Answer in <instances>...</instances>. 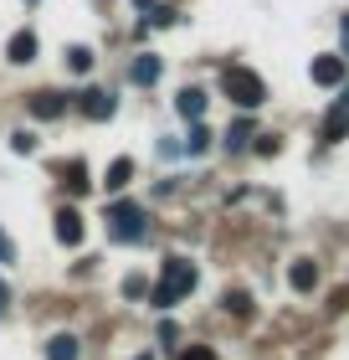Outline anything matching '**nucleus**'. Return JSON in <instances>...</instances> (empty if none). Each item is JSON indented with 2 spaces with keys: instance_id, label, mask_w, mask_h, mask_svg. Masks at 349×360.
I'll use <instances>...</instances> for the list:
<instances>
[{
  "instance_id": "obj_10",
  "label": "nucleus",
  "mask_w": 349,
  "mask_h": 360,
  "mask_svg": "<svg viewBox=\"0 0 349 360\" xmlns=\"http://www.w3.org/2000/svg\"><path fill=\"white\" fill-rule=\"evenodd\" d=\"M175 108L185 113L190 124H201V113H206V93H201V88H185V93L175 98Z\"/></svg>"
},
{
  "instance_id": "obj_11",
  "label": "nucleus",
  "mask_w": 349,
  "mask_h": 360,
  "mask_svg": "<svg viewBox=\"0 0 349 360\" xmlns=\"http://www.w3.org/2000/svg\"><path fill=\"white\" fill-rule=\"evenodd\" d=\"M349 134V98H339V108L324 119V139H344Z\"/></svg>"
},
{
  "instance_id": "obj_17",
  "label": "nucleus",
  "mask_w": 349,
  "mask_h": 360,
  "mask_svg": "<svg viewBox=\"0 0 349 360\" xmlns=\"http://www.w3.org/2000/svg\"><path fill=\"white\" fill-rule=\"evenodd\" d=\"M226 309H231L237 319H242V314H252V293H246V288H231V293H226Z\"/></svg>"
},
{
  "instance_id": "obj_6",
  "label": "nucleus",
  "mask_w": 349,
  "mask_h": 360,
  "mask_svg": "<svg viewBox=\"0 0 349 360\" xmlns=\"http://www.w3.org/2000/svg\"><path fill=\"white\" fill-rule=\"evenodd\" d=\"M31 119H62V108H67V93H52V88H41V93H31Z\"/></svg>"
},
{
  "instance_id": "obj_4",
  "label": "nucleus",
  "mask_w": 349,
  "mask_h": 360,
  "mask_svg": "<svg viewBox=\"0 0 349 360\" xmlns=\"http://www.w3.org/2000/svg\"><path fill=\"white\" fill-rule=\"evenodd\" d=\"M77 108L88 113L93 124H103V119H113V108H119V98H113L108 88H88V93H77Z\"/></svg>"
},
{
  "instance_id": "obj_18",
  "label": "nucleus",
  "mask_w": 349,
  "mask_h": 360,
  "mask_svg": "<svg viewBox=\"0 0 349 360\" xmlns=\"http://www.w3.org/2000/svg\"><path fill=\"white\" fill-rule=\"evenodd\" d=\"M67 68L72 72H88L93 68V46H67Z\"/></svg>"
},
{
  "instance_id": "obj_9",
  "label": "nucleus",
  "mask_w": 349,
  "mask_h": 360,
  "mask_svg": "<svg viewBox=\"0 0 349 360\" xmlns=\"http://www.w3.org/2000/svg\"><path fill=\"white\" fill-rule=\"evenodd\" d=\"M6 57L15 62V68L37 62V31H15V37H11V46H6Z\"/></svg>"
},
{
  "instance_id": "obj_24",
  "label": "nucleus",
  "mask_w": 349,
  "mask_h": 360,
  "mask_svg": "<svg viewBox=\"0 0 349 360\" xmlns=\"http://www.w3.org/2000/svg\"><path fill=\"white\" fill-rule=\"evenodd\" d=\"M11 257H15V242H11L6 232H0V263H11Z\"/></svg>"
},
{
  "instance_id": "obj_5",
  "label": "nucleus",
  "mask_w": 349,
  "mask_h": 360,
  "mask_svg": "<svg viewBox=\"0 0 349 360\" xmlns=\"http://www.w3.org/2000/svg\"><path fill=\"white\" fill-rule=\"evenodd\" d=\"M308 77H313L319 88H339V83H344V57H339V52H324V57H313Z\"/></svg>"
},
{
  "instance_id": "obj_2",
  "label": "nucleus",
  "mask_w": 349,
  "mask_h": 360,
  "mask_svg": "<svg viewBox=\"0 0 349 360\" xmlns=\"http://www.w3.org/2000/svg\"><path fill=\"white\" fill-rule=\"evenodd\" d=\"M221 93L237 108H262V103H268V83H262L252 68H226L221 72Z\"/></svg>"
},
{
  "instance_id": "obj_1",
  "label": "nucleus",
  "mask_w": 349,
  "mask_h": 360,
  "mask_svg": "<svg viewBox=\"0 0 349 360\" xmlns=\"http://www.w3.org/2000/svg\"><path fill=\"white\" fill-rule=\"evenodd\" d=\"M190 288H195V263H190V257H170V263H164V273H159V283L149 288V304L170 309V304L185 299Z\"/></svg>"
},
{
  "instance_id": "obj_23",
  "label": "nucleus",
  "mask_w": 349,
  "mask_h": 360,
  "mask_svg": "<svg viewBox=\"0 0 349 360\" xmlns=\"http://www.w3.org/2000/svg\"><path fill=\"white\" fill-rule=\"evenodd\" d=\"M11 144H15V155H31V150H37V139H31L26 129H21V134H11Z\"/></svg>"
},
{
  "instance_id": "obj_19",
  "label": "nucleus",
  "mask_w": 349,
  "mask_h": 360,
  "mask_svg": "<svg viewBox=\"0 0 349 360\" xmlns=\"http://www.w3.org/2000/svg\"><path fill=\"white\" fill-rule=\"evenodd\" d=\"M185 150H190V155H206V150H211V129L195 124V129H190V139H185Z\"/></svg>"
},
{
  "instance_id": "obj_14",
  "label": "nucleus",
  "mask_w": 349,
  "mask_h": 360,
  "mask_svg": "<svg viewBox=\"0 0 349 360\" xmlns=\"http://www.w3.org/2000/svg\"><path fill=\"white\" fill-rule=\"evenodd\" d=\"M62 186H67L72 195H82L88 191V165H82V160H67V165H62Z\"/></svg>"
},
{
  "instance_id": "obj_21",
  "label": "nucleus",
  "mask_w": 349,
  "mask_h": 360,
  "mask_svg": "<svg viewBox=\"0 0 349 360\" xmlns=\"http://www.w3.org/2000/svg\"><path fill=\"white\" fill-rule=\"evenodd\" d=\"M180 360H216V350H211V345H185V350H180Z\"/></svg>"
},
{
  "instance_id": "obj_22",
  "label": "nucleus",
  "mask_w": 349,
  "mask_h": 360,
  "mask_svg": "<svg viewBox=\"0 0 349 360\" xmlns=\"http://www.w3.org/2000/svg\"><path fill=\"white\" fill-rule=\"evenodd\" d=\"M170 21H175L170 6H154V11H149V26H170Z\"/></svg>"
},
{
  "instance_id": "obj_12",
  "label": "nucleus",
  "mask_w": 349,
  "mask_h": 360,
  "mask_svg": "<svg viewBox=\"0 0 349 360\" xmlns=\"http://www.w3.org/2000/svg\"><path fill=\"white\" fill-rule=\"evenodd\" d=\"M288 283H293L298 293H313V283H319V268H313L308 257H303V263H293V268H288Z\"/></svg>"
},
{
  "instance_id": "obj_13",
  "label": "nucleus",
  "mask_w": 349,
  "mask_h": 360,
  "mask_svg": "<svg viewBox=\"0 0 349 360\" xmlns=\"http://www.w3.org/2000/svg\"><path fill=\"white\" fill-rule=\"evenodd\" d=\"M129 180H134V160H113L108 175H103V186L108 191H129Z\"/></svg>"
},
{
  "instance_id": "obj_20",
  "label": "nucleus",
  "mask_w": 349,
  "mask_h": 360,
  "mask_svg": "<svg viewBox=\"0 0 349 360\" xmlns=\"http://www.w3.org/2000/svg\"><path fill=\"white\" fill-rule=\"evenodd\" d=\"M144 293H149V283H144L139 273H129V278H124V299H144Z\"/></svg>"
},
{
  "instance_id": "obj_25",
  "label": "nucleus",
  "mask_w": 349,
  "mask_h": 360,
  "mask_svg": "<svg viewBox=\"0 0 349 360\" xmlns=\"http://www.w3.org/2000/svg\"><path fill=\"white\" fill-rule=\"evenodd\" d=\"M11 309V288H6V278H0V314Z\"/></svg>"
},
{
  "instance_id": "obj_26",
  "label": "nucleus",
  "mask_w": 349,
  "mask_h": 360,
  "mask_svg": "<svg viewBox=\"0 0 349 360\" xmlns=\"http://www.w3.org/2000/svg\"><path fill=\"white\" fill-rule=\"evenodd\" d=\"M134 6H139V11H154V0H134Z\"/></svg>"
},
{
  "instance_id": "obj_28",
  "label": "nucleus",
  "mask_w": 349,
  "mask_h": 360,
  "mask_svg": "<svg viewBox=\"0 0 349 360\" xmlns=\"http://www.w3.org/2000/svg\"><path fill=\"white\" fill-rule=\"evenodd\" d=\"M139 360H149V355H139Z\"/></svg>"
},
{
  "instance_id": "obj_16",
  "label": "nucleus",
  "mask_w": 349,
  "mask_h": 360,
  "mask_svg": "<svg viewBox=\"0 0 349 360\" xmlns=\"http://www.w3.org/2000/svg\"><path fill=\"white\" fill-rule=\"evenodd\" d=\"M252 139H257V134H252V124H246V119H237V124L226 129V144H231V150H246Z\"/></svg>"
},
{
  "instance_id": "obj_3",
  "label": "nucleus",
  "mask_w": 349,
  "mask_h": 360,
  "mask_svg": "<svg viewBox=\"0 0 349 360\" xmlns=\"http://www.w3.org/2000/svg\"><path fill=\"white\" fill-rule=\"evenodd\" d=\"M103 221H108V237L113 242H144V232H149L144 206H134V201H113Z\"/></svg>"
},
{
  "instance_id": "obj_8",
  "label": "nucleus",
  "mask_w": 349,
  "mask_h": 360,
  "mask_svg": "<svg viewBox=\"0 0 349 360\" xmlns=\"http://www.w3.org/2000/svg\"><path fill=\"white\" fill-rule=\"evenodd\" d=\"M159 68H164V62H159L154 52H139L134 62H129V83H134V88H149V83L159 77Z\"/></svg>"
},
{
  "instance_id": "obj_15",
  "label": "nucleus",
  "mask_w": 349,
  "mask_h": 360,
  "mask_svg": "<svg viewBox=\"0 0 349 360\" xmlns=\"http://www.w3.org/2000/svg\"><path fill=\"white\" fill-rule=\"evenodd\" d=\"M46 360H77V335H52L46 340Z\"/></svg>"
},
{
  "instance_id": "obj_7",
  "label": "nucleus",
  "mask_w": 349,
  "mask_h": 360,
  "mask_svg": "<svg viewBox=\"0 0 349 360\" xmlns=\"http://www.w3.org/2000/svg\"><path fill=\"white\" fill-rule=\"evenodd\" d=\"M82 232H88V226H82V211L62 206V211H57V242H62V248H77Z\"/></svg>"
},
{
  "instance_id": "obj_27",
  "label": "nucleus",
  "mask_w": 349,
  "mask_h": 360,
  "mask_svg": "<svg viewBox=\"0 0 349 360\" xmlns=\"http://www.w3.org/2000/svg\"><path fill=\"white\" fill-rule=\"evenodd\" d=\"M344 52H349V21H344Z\"/></svg>"
}]
</instances>
